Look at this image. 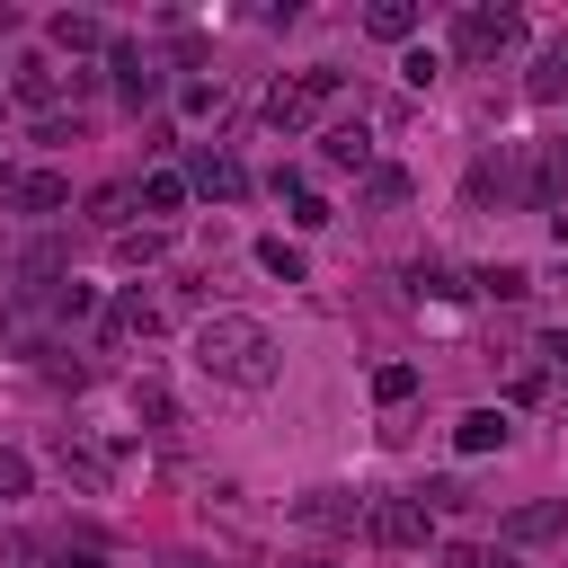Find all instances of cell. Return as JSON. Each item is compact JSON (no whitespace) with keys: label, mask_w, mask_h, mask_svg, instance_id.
Returning a JSON list of instances; mask_svg holds the SVG:
<instances>
[{"label":"cell","mask_w":568,"mask_h":568,"mask_svg":"<svg viewBox=\"0 0 568 568\" xmlns=\"http://www.w3.org/2000/svg\"><path fill=\"white\" fill-rule=\"evenodd\" d=\"M337 89H346V71L337 62H311V71H293V80L266 89V124L275 133H302V124H320V106H337Z\"/></svg>","instance_id":"cell-2"},{"label":"cell","mask_w":568,"mask_h":568,"mask_svg":"<svg viewBox=\"0 0 568 568\" xmlns=\"http://www.w3.org/2000/svg\"><path fill=\"white\" fill-rule=\"evenodd\" d=\"M124 213H133V186H98V195H89V222H98V231H124Z\"/></svg>","instance_id":"cell-21"},{"label":"cell","mask_w":568,"mask_h":568,"mask_svg":"<svg viewBox=\"0 0 568 568\" xmlns=\"http://www.w3.org/2000/svg\"><path fill=\"white\" fill-rule=\"evenodd\" d=\"M53 568H106V559H98V550H89V541H80V550H71V541H62V550H53Z\"/></svg>","instance_id":"cell-32"},{"label":"cell","mask_w":568,"mask_h":568,"mask_svg":"<svg viewBox=\"0 0 568 568\" xmlns=\"http://www.w3.org/2000/svg\"><path fill=\"white\" fill-rule=\"evenodd\" d=\"M27 479H36V470H27V453H9V444H0V497H27Z\"/></svg>","instance_id":"cell-30"},{"label":"cell","mask_w":568,"mask_h":568,"mask_svg":"<svg viewBox=\"0 0 568 568\" xmlns=\"http://www.w3.org/2000/svg\"><path fill=\"white\" fill-rule=\"evenodd\" d=\"M479 568H524V559H506V550H479Z\"/></svg>","instance_id":"cell-33"},{"label":"cell","mask_w":568,"mask_h":568,"mask_svg":"<svg viewBox=\"0 0 568 568\" xmlns=\"http://www.w3.org/2000/svg\"><path fill=\"white\" fill-rule=\"evenodd\" d=\"M195 364H204L213 382H231V390H266V382H275V337H266V320H248V311H213V320L195 328Z\"/></svg>","instance_id":"cell-1"},{"label":"cell","mask_w":568,"mask_h":568,"mask_svg":"<svg viewBox=\"0 0 568 568\" xmlns=\"http://www.w3.org/2000/svg\"><path fill=\"white\" fill-rule=\"evenodd\" d=\"M479 284H488V293H497V302H524V293H532V275H524V266H488V275H479Z\"/></svg>","instance_id":"cell-27"},{"label":"cell","mask_w":568,"mask_h":568,"mask_svg":"<svg viewBox=\"0 0 568 568\" xmlns=\"http://www.w3.org/2000/svg\"><path fill=\"white\" fill-rule=\"evenodd\" d=\"M559 524H568V506H550V497H541V506H515V515H506V541H550Z\"/></svg>","instance_id":"cell-14"},{"label":"cell","mask_w":568,"mask_h":568,"mask_svg":"<svg viewBox=\"0 0 568 568\" xmlns=\"http://www.w3.org/2000/svg\"><path fill=\"white\" fill-rule=\"evenodd\" d=\"M62 470H71L80 488H106V479H115V453L89 444V435H62Z\"/></svg>","instance_id":"cell-12"},{"label":"cell","mask_w":568,"mask_h":568,"mask_svg":"<svg viewBox=\"0 0 568 568\" xmlns=\"http://www.w3.org/2000/svg\"><path fill=\"white\" fill-rule=\"evenodd\" d=\"M293 515H302L311 532H355V524H364V506H355L346 488H311V497H302Z\"/></svg>","instance_id":"cell-9"},{"label":"cell","mask_w":568,"mask_h":568,"mask_svg":"<svg viewBox=\"0 0 568 568\" xmlns=\"http://www.w3.org/2000/svg\"><path fill=\"white\" fill-rule=\"evenodd\" d=\"M160 248H169V240H160V231H115V257H133V266H151V257H160Z\"/></svg>","instance_id":"cell-26"},{"label":"cell","mask_w":568,"mask_h":568,"mask_svg":"<svg viewBox=\"0 0 568 568\" xmlns=\"http://www.w3.org/2000/svg\"><path fill=\"white\" fill-rule=\"evenodd\" d=\"M275 186L293 195V222H302V231H320V222H337V204H328V195H311V186H293V178H275Z\"/></svg>","instance_id":"cell-22"},{"label":"cell","mask_w":568,"mask_h":568,"mask_svg":"<svg viewBox=\"0 0 568 568\" xmlns=\"http://www.w3.org/2000/svg\"><path fill=\"white\" fill-rule=\"evenodd\" d=\"M257 266H266V275H275V284H302V275H311V266H302V248H293V240H257Z\"/></svg>","instance_id":"cell-19"},{"label":"cell","mask_w":568,"mask_h":568,"mask_svg":"<svg viewBox=\"0 0 568 568\" xmlns=\"http://www.w3.org/2000/svg\"><path fill=\"white\" fill-rule=\"evenodd\" d=\"M524 89H532V98H559V89H568V36H559V44L532 62V80H524Z\"/></svg>","instance_id":"cell-20"},{"label":"cell","mask_w":568,"mask_h":568,"mask_svg":"<svg viewBox=\"0 0 568 568\" xmlns=\"http://www.w3.org/2000/svg\"><path fill=\"white\" fill-rule=\"evenodd\" d=\"M186 186H204V195L240 204V195H248V169H240L231 151H195V160H186Z\"/></svg>","instance_id":"cell-6"},{"label":"cell","mask_w":568,"mask_h":568,"mask_svg":"<svg viewBox=\"0 0 568 568\" xmlns=\"http://www.w3.org/2000/svg\"><path fill=\"white\" fill-rule=\"evenodd\" d=\"M364 204H373V213L408 204V169H390V160H382V169H364Z\"/></svg>","instance_id":"cell-17"},{"label":"cell","mask_w":568,"mask_h":568,"mask_svg":"<svg viewBox=\"0 0 568 568\" xmlns=\"http://www.w3.org/2000/svg\"><path fill=\"white\" fill-rule=\"evenodd\" d=\"M320 160H328V169H373V133H364V115H355V124H328V133H320Z\"/></svg>","instance_id":"cell-10"},{"label":"cell","mask_w":568,"mask_h":568,"mask_svg":"<svg viewBox=\"0 0 568 568\" xmlns=\"http://www.w3.org/2000/svg\"><path fill=\"white\" fill-rule=\"evenodd\" d=\"M178 106H186L195 124H204V115H222V80H186V89H178Z\"/></svg>","instance_id":"cell-25"},{"label":"cell","mask_w":568,"mask_h":568,"mask_svg":"<svg viewBox=\"0 0 568 568\" xmlns=\"http://www.w3.org/2000/svg\"><path fill=\"white\" fill-rule=\"evenodd\" d=\"M133 399H142V417H151V426H178V399H169V382H160V373H142V382H133Z\"/></svg>","instance_id":"cell-24"},{"label":"cell","mask_w":568,"mask_h":568,"mask_svg":"<svg viewBox=\"0 0 568 568\" xmlns=\"http://www.w3.org/2000/svg\"><path fill=\"white\" fill-rule=\"evenodd\" d=\"M541 364H550V382H568V328H541Z\"/></svg>","instance_id":"cell-31"},{"label":"cell","mask_w":568,"mask_h":568,"mask_svg":"<svg viewBox=\"0 0 568 568\" xmlns=\"http://www.w3.org/2000/svg\"><path fill=\"white\" fill-rule=\"evenodd\" d=\"M364 532H373L382 550H426L435 515H426V497H373V506H364Z\"/></svg>","instance_id":"cell-3"},{"label":"cell","mask_w":568,"mask_h":568,"mask_svg":"<svg viewBox=\"0 0 568 568\" xmlns=\"http://www.w3.org/2000/svg\"><path fill=\"white\" fill-rule=\"evenodd\" d=\"M9 98H18V106H36V115H53V98H62V71H53L44 53H18V71H9Z\"/></svg>","instance_id":"cell-5"},{"label":"cell","mask_w":568,"mask_h":568,"mask_svg":"<svg viewBox=\"0 0 568 568\" xmlns=\"http://www.w3.org/2000/svg\"><path fill=\"white\" fill-rule=\"evenodd\" d=\"M408 284H417L426 302H453V293H470V284H462V275H453L444 257H417V266H408Z\"/></svg>","instance_id":"cell-18"},{"label":"cell","mask_w":568,"mask_h":568,"mask_svg":"<svg viewBox=\"0 0 568 568\" xmlns=\"http://www.w3.org/2000/svg\"><path fill=\"white\" fill-rule=\"evenodd\" d=\"M133 204H142V213H160V222H169V213H186V178H178V169H151V178H142V186H133Z\"/></svg>","instance_id":"cell-13"},{"label":"cell","mask_w":568,"mask_h":568,"mask_svg":"<svg viewBox=\"0 0 568 568\" xmlns=\"http://www.w3.org/2000/svg\"><path fill=\"white\" fill-rule=\"evenodd\" d=\"M515 36H524L515 9H462V18H453V53H462V62H497Z\"/></svg>","instance_id":"cell-4"},{"label":"cell","mask_w":568,"mask_h":568,"mask_svg":"<svg viewBox=\"0 0 568 568\" xmlns=\"http://www.w3.org/2000/svg\"><path fill=\"white\" fill-rule=\"evenodd\" d=\"M453 444H462L470 462H479V453H506V444H515V417H506V408H470V417L453 426Z\"/></svg>","instance_id":"cell-8"},{"label":"cell","mask_w":568,"mask_h":568,"mask_svg":"<svg viewBox=\"0 0 568 568\" xmlns=\"http://www.w3.org/2000/svg\"><path fill=\"white\" fill-rule=\"evenodd\" d=\"M53 311H62V320H98V293H89V284H53Z\"/></svg>","instance_id":"cell-28"},{"label":"cell","mask_w":568,"mask_h":568,"mask_svg":"<svg viewBox=\"0 0 568 568\" xmlns=\"http://www.w3.org/2000/svg\"><path fill=\"white\" fill-rule=\"evenodd\" d=\"M364 27H373L382 44H408V36H417V9H408V0H373V9H364Z\"/></svg>","instance_id":"cell-15"},{"label":"cell","mask_w":568,"mask_h":568,"mask_svg":"<svg viewBox=\"0 0 568 568\" xmlns=\"http://www.w3.org/2000/svg\"><path fill=\"white\" fill-rule=\"evenodd\" d=\"M53 44H62V53H98V44H106V27H98V18H80V9H62V18H53Z\"/></svg>","instance_id":"cell-16"},{"label":"cell","mask_w":568,"mask_h":568,"mask_svg":"<svg viewBox=\"0 0 568 568\" xmlns=\"http://www.w3.org/2000/svg\"><path fill=\"white\" fill-rule=\"evenodd\" d=\"M106 71H115V89L142 106V98H160V62L142 53V44H106Z\"/></svg>","instance_id":"cell-7"},{"label":"cell","mask_w":568,"mask_h":568,"mask_svg":"<svg viewBox=\"0 0 568 568\" xmlns=\"http://www.w3.org/2000/svg\"><path fill=\"white\" fill-rule=\"evenodd\" d=\"M9 204H18V213H62V204H71V178H53V169L9 178Z\"/></svg>","instance_id":"cell-11"},{"label":"cell","mask_w":568,"mask_h":568,"mask_svg":"<svg viewBox=\"0 0 568 568\" xmlns=\"http://www.w3.org/2000/svg\"><path fill=\"white\" fill-rule=\"evenodd\" d=\"M408 390H417V364H373V399L382 408H399Z\"/></svg>","instance_id":"cell-23"},{"label":"cell","mask_w":568,"mask_h":568,"mask_svg":"<svg viewBox=\"0 0 568 568\" xmlns=\"http://www.w3.org/2000/svg\"><path fill=\"white\" fill-rule=\"evenodd\" d=\"M435 71H444V62H435V53H426V44H408V53H399V80H408V89H426V80H435Z\"/></svg>","instance_id":"cell-29"}]
</instances>
